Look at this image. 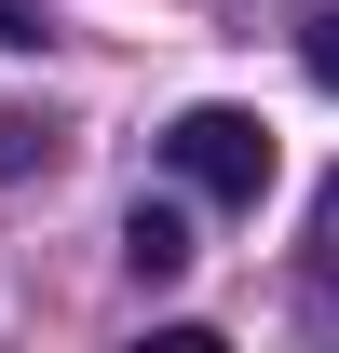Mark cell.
Masks as SVG:
<instances>
[{
    "mask_svg": "<svg viewBox=\"0 0 339 353\" xmlns=\"http://www.w3.org/2000/svg\"><path fill=\"white\" fill-rule=\"evenodd\" d=\"M163 163L190 176L204 204H258V190H271V123H258V109H176Z\"/></svg>",
    "mask_w": 339,
    "mask_h": 353,
    "instance_id": "cell-1",
    "label": "cell"
},
{
    "mask_svg": "<svg viewBox=\"0 0 339 353\" xmlns=\"http://www.w3.org/2000/svg\"><path fill=\"white\" fill-rule=\"evenodd\" d=\"M123 272L136 285H176V272H190V218H176V204H136L123 218Z\"/></svg>",
    "mask_w": 339,
    "mask_h": 353,
    "instance_id": "cell-2",
    "label": "cell"
},
{
    "mask_svg": "<svg viewBox=\"0 0 339 353\" xmlns=\"http://www.w3.org/2000/svg\"><path fill=\"white\" fill-rule=\"evenodd\" d=\"M54 150H68V123H54V109H0V176H41Z\"/></svg>",
    "mask_w": 339,
    "mask_h": 353,
    "instance_id": "cell-3",
    "label": "cell"
},
{
    "mask_svg": "<svg viewBox=\"0 0 339 353\" xmlns=\"http://www.w3.org/2000/svg\"><path fill=\"white\" fill-rule=\"evenodd\" d=\"M312 285H326V299H339V176H326V190H312Z\"/></svg>",
    "mask_w": 339,
    "mask_h": 353,
    "instance_id": "cell-4",
    "label": "cell"
},
{
    "mask_svg": "<svg viewBox=\"0 0 339 353\" xmlns=\"http://www.w3.org/2000/svg\"><path fill=\"white\" fill-rule=\"evenodd\" d=\"M298 68H312V82L339 95V14H312V28H298Z\"/></svg>",
    "mask_w": 339,
    "mask_h": 353,
    "instance_id": "cell-5",
    "label": "cell"
},
{
    "mask_svg": "<svg viewBox=\"0 0 339 353\" xmlns=\"http://www.w3.org/2000/svg\"><path fill=\"white\" fill-rule=\"evenodd\" d=\"M0 41H41V14H28V0H0Z\"/></svg>",
    "mask_w": 339,
    "mask_h": 353,
    "instance_id": "cell-6",
    "label": "cell"
}]
</instances>
